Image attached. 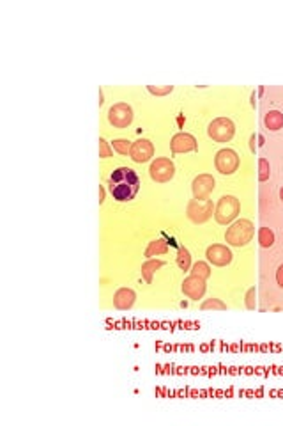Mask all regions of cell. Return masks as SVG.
<instances>
[{
  "label": "cell",
  "mask_w": 283,
  "mask_h": 426,
  "mask_svg": "<svg viewBox=\"0 0 283 426\" xmlns=\"http://www.w3.org/2000/svg\"><path fill=\"white\" fill-rule=\"evenodd\" d=\"M214 165L220 171L221 174H232L237 171L239 167V156L234 149H220L216 153V158H214Z\"/></svg>",
  "instance_id": "ba28073f"
},
{
  "label": "cell",
  "mask_w": 283,
  "mask_h": 426,
  "mask_svg": "<svg viewBox=\"0 0 283 426\" xmlns=\"http://www.w3.org/2000/svg\"><path fill=\"white\" fill-rule=\"evenodd\" d=\"M253 233H255V226L251 224V220L239 219L234 224H230V227L225 233V240H227V243H230L234 247H242L253 238Z\"/></svg>",
  "instance_id": "7a4b0ae2"
},
{
  "label": "cell",
  "mask_w": 283,
  "mask_h": 426,
  "mask_svg": "<svg viewBox=\"0 0 283 426\" xmlns=\"http://www.w3.org/2000/svg\"><path fill=\"white\" fill-rule=\"evenodd\" d=\"M207 260L216 267H225L232 261V252L227 245H221V243H214V245L207 247V252H205Z\"/></svg>",
  "instance_id": "30bf717a"
},
{
  "label": "cell",
  "mask_w": 283,
  "mask_h": 426,
  "mask_svg": "<svg viewBox=\"0 0 283 426\" xmlns=\"http://www.w3.org/2000/svg\"><path fill=\"white\" fill-rule=\"evenodd\" d=\"M151 178L158 183H165V181H170L175 174V167H174V162L170 158H156L153 163H151Z\"/></svg>",
  "instance_id": "52a82bcc"
},
{
  "label": "cell",
  "mask_w": 283,
  "mask_h": 426,
  "mask_svg": "<svg viewBox=\"0 0 283 426\" xmlns=\"http://www.w3.org/2000/svg\"><path fill=\"white\" fill-rule=\"evenodd\" d=\"M191 276H197V277H202V279H207L211 276V268H209L207 263L204 261H197L191 268Z\"/></svg>",
  "instance_id": "ffe728a7"
},
{
  "label": "cell",
  "mask_w": 283,
  "mask_h": 426,
  "mask_svg": "<svg viewBox=\"0 0 283 426\" xmlns=\"http://www.w3.org/2000/svg\"><path fill=\"white\" fill-rule=\"evenodd\" d=\"M209 137L216 140V142H228L234 137L235 126L228 117H218L209 125Z\"/></svg>",
  "instance_id": "5b68a950"
},
{
  "label": "cell",
  "mask_w": 283,
  "mask_h": 426,
  "mask_svg": "<svg viewBox=\"0 0 283 426\" xmlns=\"http://www.w3.org/2000/svg\"><path fill=\"white\" fill-rule=\"evenodd\" d=\"M129 155H131V158H133L134 162H138V163L147 162V160H151V158H153V155H154L153 142H151V140H147V139L134 140V142L131 144Z\"/></svg>",
  "instance_id": "9c48e42d"
},
{
  "label": "cell",
  "mask_w": 283,
  "mask_h": 426,
  "mask_svg": "<svg viewBox=\"0 0 283 426\" xmlns=\"http://www.w3.org/2000/svg\"><path fill=\"white\" fill-rule=\"evenodd\" d=\"M108 121L117 128H126L133 121V109L127 103H115L108 110Z\"/></svg>",
  "instance_id": "8992f818"
},
{
  "label": "cell",
  "mask_w": 283,
  "mask_h": 426,
  "mask_svg": "<svg viewBox=\"0 0 283 426\" xmlns=\"http://www.w3.org/2000/svg\"><path fill=\"white\" fill-rule=\"evenodd\" d=\"M177 265H179L181 270H190L191 267V256H190V250L186 247H181L179 252H177Z\"/></svg>",
  "instance_id": "d6986e66"
},
{
  "label": "cell",
  "mask_w": 283,
  "mask_h": 426,
  "mask_svg": "<svg viewBox=\"0 0 283 426\" xmlns=\"http://www.w3.org/2000/svg\"><path fill=\"white\" fill-rule=\"evenodd\" d=\"M167 250H168L167 241L161 240V238H158V240L149 241V245H147V249H146V256L151 260L153 256H160V254H165Z\"/></svg>",
  "instance_id": "e0dca14e"
},
{
  "label": "cell",
  "mask_w": 283,
  "mask_h": 426,
  "mask_svg": "<svg viewBox=\"0 0 283 426\" xmlns=\"http://www.w3.org/2000/svg\"><path fill=\"white\" fill-rule=\"evenodd\" d=\"M134 298H136V295H134L133 290H129V288H120V290H117L115 295H113V306H115L117 309H129V307L134 304Z\"/></svg>",
  "instance_id": "5bb4252c"
},
{
  "label": "cell",
  "mask_w": 283,
  "mask_h": 426,
  "mask_svg": "<svg viewBox=\"0 0 283 426\" xmlns=\"http://www.w3.org/2000/svg\"><path fill=\"white\" fill-rule=\"evenodd\" d=\"M227 309V304H223L221 300H218V298H207V300L202 304V309Z\"/></svg>",
  "instance_id": "603a6c76"
},
{
  "label": "cell",
  "mask_w": 283,
  "mask_h": 426,
  "mask_svg": "<svg viewBox=\"0 0 283 426\" xmlns=\"http://www.w3.org/2000/svg\"><path fill=\"white\" fill-rule=\"evenodd\" d=\"M276 283L279 284V288H283V265H279L276 270Z\"/></svg>",
  "instance_id": "4316f807"
},
{
  "label": "cell",
  "mask_w": 283,
  "mask_h": 426,
  "mask_svg": "<svg viewBox=\"0 0 283 426\" xmlns=\"http://www.w3.org/2000/svg\"><path fill=\"white\" fill-rule=\"evenodd\" d=\"M113 149L117 151V153H120V155H127L131 149V142L127 139H115L112 142Z\"/></svg>",
  "instance_id": "44dd1931"
},
{
  "label": "cell",
  "mask_w": 283,
  "mask_h": 426,
  "mask_svg": "<svg viewBox=\"0 0 283 426\" xmlns=\"http://www.w3.org/2000/svg\"><path fill=\"white\" fill-rule=\"evenodd\" d=\"M103 199H104V189L99 187V203H103Z\"/></svg>",
  "instance_id": "83f0119b"
},
{
  "label": "cell",
  "mask_w": 283,
  "mask_h": 426,
  "mask_svg": "<svg viewBox=\"0 0 283 426\" xmlns=\"http://www.w3.org/2000/svg\"><path fill=\"white\" fill-rule=\"evenodd\" d=\"M246 298H248V300H246V306L250 307V309H253L255 307V288H251L250 291H248V295H246Z\"/></svg>",
  "instance_id": "484cf974"
},
{
  "label": "cell",
  "mask_w": 283,
  "mask_h": 426,
  "mask_svg": "<svg viewBox=\"0 0 283 426\" xmlns=\"http://www.w3.org/2000/svg\"><path fill=\"white\" fill-rule=\"evenodd\" d=\"M193 196L195 197H207L214 190V178L211 174H200L193 180Z\"/></svg>",
  "instance_id": "4fadbf2b"
},
{
  "label": "cell",
  "mask_w": 283,
  "mask_h": 426,
  "mask_svg": "<svg viewBox=\"0 0 283 426\" xmlns=\"http://www.w3.org/2000/svg\"><path fill=\"white\" fill-rule=\"evenodd\" d=\"M264 123L269 130L276 132V130L283 128V114L279 112V110H269L264 117Z\"/></svg>",
  "instance_id": "9a60e30c"
},
{
  "label": "cell",
  "mask_w": 283,
  "mask_h": 426,
  "mask_svg": "<svg viewBox=\"0 0 283 426\" xmlns=\"http://www.w3.org/2000/svg\"><path fill=\"white\" fill-rule=\"evenodd\" d=\"M140 189V178L131 167H119L110 174L108 190L115 201H131Z\"/></svg>",
  "instance_id": "6da1fadb"
},
{
  "label": "cell",
  "mask_w": 283,
  "mask_h": 426,
  "mask_svg": "<svg viewBox=\"0 0 283 426\" xmlns=\"http://www.w3.org/2000/svg\"><path fill=\"white\" fill-rule=\"evenodd\" d=\"M279 199L283 201V187H281V189H279Z\"/></svg>",
  "instance_id": "f1b7e54d"
},
{
  "label": "cell",
  "mask_w": 283,
  "mask_h": 426,
  "mask_svg": "<svg viewBox=\"0 0 283 426\" xmlns=\"http://www.w3.org/2000/svg\"><path fill=\"white\" fill-rule=\"evenodd\" d=\"M239 210H241V204L239 199L234 196H223L216 204V210H214V219L220 224H230L232 220L237 217Z\"/></svg>",
  "instance_id": "3957f363"
},
{
  "label": "cell",
  "mask_w": 283,
  "mask_h": 426,
  "mask_svg": "<svg viewBox=\"0 0 283 426\" xmlns=\"http://www.w3.org/2000/svg\"><path fill=\"white\" fill-rule=\"evenodd\" d=\"M212 215V201L207 197H195L190 204H188V217L193 222L202 224L209 220Z\"/></svg>",
  "instance_id": "277c9868"
},
{
  "label": "cell",
  "mask_w": 283,
  "mask_h": 426,
  "mask_svg": "<svg viewBox=\"0 0 283 426\" xmlns=\"http://www.w3.org/2000/svg\"><path fill=\"white\" fill-rule=\"evenodd\" d=\"M269 174H271V167H269V162L265 158L258 160V180L265 181L269 180Z\"/></svg>",
  "instance_id": "7402d4cb"
},
{
  "label": "cell",
  "mask_w": 283,
  "mask_h": 426,
  "mask_svg": "<svg viewBox=\"0 0 283 426\" xmlns=\"http://www.w3.org/2000/svg\"><path fill=\"white\" fill-rule=\"evenodd\" d=\"M183 291L186 297L193 298V300H198V298L204 297L205 293V279L197 276H190L183 281Z\"/></svg>",
  "instance_id": "8fae6325"
},
{
  "label": "cell",
  "mask_w": 283,
  "mask_h": 426,
  "mask_svg": "<svg viewBox=\"0 0 283 426\" xmlns=\"http://www.w3.org/2000/svg\"><path fill=\"white\" fill-rule=\"evenodd\" d=\"M147 89L153 93V95H158V96H163V95H168L174 91V86H147Z\"/></svg>",
  "instance_id": "cb8c5ba5"
},
{
  "label": "cell",
  "mask_w": 283,
  "mask_h": 426,
  "mask_svg": "<svg viewBox=\"0 0 283 426\" xmlns=\"http://www.w3.org/2000/svg\"><path fill=\"white\" fill-rule=\"evenodd\" d=\"M258 243H260L264 249L272 247V243H274V233H272L269 227H260V229H258Z\"/></svg>",
  "instance_id": "ac0fdd59"
},
{
  "label": "cell",
  "mask_w": 283,
  "mask_h": 426,
  "mask_svg": "<svg viewBox=\"0 0 283 426\" xmlns=\"http://www.w3.org/2000/svg\"><path fill=\"white\" fill-rule=\"evenodd\" d=\"M170 147L174 153H188V151H195L197 149V139L190 133H175L172 137V142H170Z\"/></svg>",
  "instance_id": "7c38bea8"
},
{
  "label": "cell",
  "mask_w": 283,
  "mask_h": 426,
  "mask_svg": "<svg viewBox=\"0 0 283 426\" xmlns=\"http://www.w3.org/2000/svg\"><path fill=\"white\" fill-rule=\"evenodd\" d=\"M99 156L101 158H110L112 156V149H110L108 142L104 139H99Z\"/></svg>",
  "instance_id": "d4e9b609"
},
{
  "label": "cell",
  "mask_w": 283,
  "mask_h": 426,
  "mask_svg": "<svg viewBox=\"0 0 283 426\" xmlns=\"http://www.w3.org/2000/svg\"><path fill=\"white\" fill-rule=\"evenodd\" d=\"M163 265L165 263L161 260H153V258H151V260H147L146 263L142 265V276H144V279H146L147 283H151V281H153L154 272H156L158 268L163 267Z\"/></svg>",
  "instance_id": "2e32d148"
}]
</instances>
